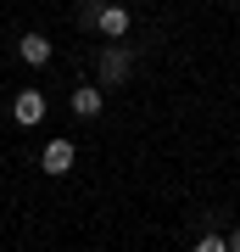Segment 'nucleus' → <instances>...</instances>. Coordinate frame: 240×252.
Returning a JSON list of instances; mask_svg holds the SVG:
<instances>
[{
    "instance_id": "obj_1",
    "label": "nucleus",
    "mask_w": 240,
    "mask_h": 252,
    "mask_svg": "<svg viewBox=\"0 0 240 252\" xmlns=\"http://www.w3.org/2000/svg\"><path fill=\"white\" fill-rule=\"evenodd\" d=\"M95 28H101V34H107L112 45H117V39L129 34V11L117 6V0H107V6H95Z\"/></svg>"
},
{
    "instance_id": "obj_2",
    "label": "nucleus",
    "mask_w": 240,
    "mask_h": 252,
    "mask_svg": "<svg viewBox=\"0 0 240 252\" xmlns=\"http://www.w3.org/2000/svg\"><path fill=\"white\" fill-rule=\"evenodd\" d=\"M129 67H134V56L123 45H107V51H101V84H123Z\"/></svg>"
},
{
    "instance_id": "obj_3",
    "label": "nucleus",
    "mask_w": 240,
    "mask_h": 252,
    "mask_svg": "<svg viewBox=\"0 0 240 252\" xmlns=\"http://www.w3.org/2000/svg\"><path fill=\"white\" fill-rule=\"evenodd\" d=\"M73 140H45V152H39V162H45V174H67L73 168Z\"/></svg>"
},
{
    "instance_id": "obj_4",
    "label": "nucleus",
    "mask_w": 240,
    "mask_h": 252,
    "mask_svg": "<svg viewBox=\"0 0 240 252\" xmlns=\"http://www.w3.org/2000/svg\"><path fill=\"white\" fill-rule=\"evenodd\" d=\"M11 118H17V124H28V129L45 124V95H39V90H23L17 101H11Z\"/></svg>"
},
{
    "instance_id": "obj_5",
    "label": "nucleus",
    "mask_w": 240,
    "mask_h": 252,
    "mask_svg": "<svg viewBox=\"0 0 240 252\" xmlns=\"http://www.w3.org/2000/svg\"><path fill=\"white\" fill-rule=\"evenodd\" d=\"M17 56L28 67H45V62H51V39H45V34H23L17 39Z\"/></svg>"
},
{
    "instance_id": "obj_6",
    "label": "nucleus",
    "mask_w": 240,
    "mask_h": 252,
    "mask_svg": "<svg viewBox=\"0 0 240 252\" xmlns=\"http://www.w3.org/2000/svg\"><path fill=\"white\" fill-rule=\"evenodd\" d=\"M73 112H79V118H95L101 112V90H95V84H79V90H73Z\"/></svg>"
},
{
    "instance_id": "obj_7",
    "label": "nucleus",
    "mask_w": 240,
    "mask_h": 252,
    "mask_svg": "<svg viewBox=\"0 0 240 252\" xmlns=\"http://www.w3.org/2000/svg\"><path fill=\"white\" fill-rule=\"evenodd\" d=\"M196 252H229V241H223V235H201Z\"/></svg>"
},
{
    "instance_id": "obj_8",
    "label": "nucleus",
    "mask_w": 240,
    "mask_h": 252,
    "mask_svg": "<svg viewBox=\"0 0 240 252\" xmlns=\"http://www.w3.org/2000/svg\"><path fill=\"white\" fill-rule=\"evenodd\" d=\"M229 252H240V224H235V235H229Z\"/></svg>"
}]
</instances>
